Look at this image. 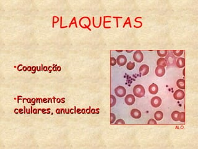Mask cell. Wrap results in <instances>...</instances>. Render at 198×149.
Here are the masks:
<instances>
[{
  "label": "cell",
  "instance_id": "24",
  "mask_svg": "<svg viewBox=\"0 0 198 149\" xmlns=\"http://www.w3.org/2000/svg\"><path fill=\"white\" fill-rule=\"evenodd\" d=\"M116 60L114 57H111L110 58V65L111 66H114L116 64Z\"/></svg>",
  "mask_w": 198,
  "mask_h": 149
},
{
  "label": "cell",
  "instance_id": "4",
  "mask_svg": "<svg viewBox=\"0 0 198 149\" xmlns=\"http://www.w3.org/2000/svg\"><path fill=\"white\" fill-rule=\"evenodd\" d=\"M114 93L116 96L118 97H123L126 95V89L124 87L120 86H118L117 88H115Z\"/></svg>",
  "mask_w": 198,
  "mask_h": 149
},
{
  "label": "cell",
  "instance_id": "19",
  "mask_svg": "<svg viewBox=\"0 0 198 149\" xmlns=\"http://www.w3.org/2000/svg\"><path fill=\"white\" fill-rule=\"evenodd\" d=\"M116 98L114 97L113 95H111L110 96V104H111V107L114 106L116 104Z\"/></svg>",
  "mask_w": 198,
  "mask_h": 149
},
{
  "label": "cell",
  "instance_id": "8",
  "mask_svg": "<svg viewBox=\"0 0 198 149\" xmlns=\"http://www.w3.org/2000/svg\"><path fill=\"white\" fill-rule=\"evenodd\" d=\"M139 71L142 76L146 75L149 71V67L148 65H145V64H143L140 66Z\"/></svg>",
  "mask_w": 198,
  "mask_h": 149
},
{
  "label": "cell",
  "instance_id": "18",
  "mask_svg": "<svg viewBox=\"0 0 198 149\" xmlns=\"http://www.w3.org/2000/svg\"><path fill=\"white\" fill-rule=\"evenodd\" d=\"M178 121H181L182 122H184L185 121V113L184 112H181V113H179Z\"/></svg>",
  "mask_w": 198,
  "mask_h": 149
},
{
  "label": "cell",
  "instance_id": "15",
  "mask_svg": "<svg viewBox=\"0 0 198 149\" xmlns=\"http://www.w3.org/2000/svg\"><path fill=\"white\" fill-rule=\"evenodd\" d=\"M163 114L162 111H157L155 113L154 118H155V119L157 120V121H161V120L163 119Z\"/></svg>",
  "mask_w": 198,
  "mask_h": 149
},
{
  "label": "cell",
  "instance_id": "22",
  "mask_svg": "<svg viewBox=\"0 0 198 149\" xmlns=\"http://www.w3.org/2000/svg\"><path fill=\"white\" fill-rule=\"evenodd\" d=\"M173 53L175 55L179 57V56H181V55L183 54L184 50H173Z\"/></svg>",
  "mask_w": 198,
  "mask_h": 149
},
{
  "label": "cell",
  "instance_id": "20",
  "mask_svg": "<svg viewBox=\"0 0 198 149\" xmlns=\"http://www.w3.org/2000/svg\"><path fill=\"white\" fill-rule=\"evenodd\" d=\"M168 51L167 50H158L157 51V54L158 56L161 57H164L167 55Z\"/></svg>",
  "mask_w": 198,
  "mask_h": 149
},
{
  "label": "cell",
  "instance_id": "25",
  "mask_svg": "<svg viewBox=\"0 0 198 149\" xmlns=\"http://www.w3.org/2000/svg\"><path fill=\"white\" fill-rule=\"evenodd\" d=\"M114 124H120V125L125 124V122L123 119H118L117 121H116V122L114 123Z\"/></svg>",
  "mask_w": 198,
  "mask_h": 149
},
{
  "label": "cell",
  "instance_id": "28",
  "mask_svg": "<svg viewBox=\"0 0 198 149\" xmlns=\"http://www.w3.org/2000/svg\"><path fill=\"white\" fill-rule=\"evenodd\" d=\"M23 70L24 71H26L27 70V68L26 67H23Z\"/></svg>",
  "mask_w": 198,
  "mask_h": 149
},
{
  "label": "cell",
  "instance_id": "5",
  "mask_svg": "<svg viewBox=\"0 0 198 149\" xmlns=\"http://www.w3.org/2000/svg\"><path fill=\"white\" fill-rule=\"evenodd\" d=\"M173 97L176 100H182L184 98V93L183 90L178 89L174 93Z\"/></svg>",
  "mask_w": 198,
  "mask_h": 149
},
{
  "label": "cell",
  "instance_id": "12",
  "mask_svg": "<svg viewBox=\"0 0 198 149\" xmlns=\"http://www.w3.org/2000/svg\"><path fill=\"white\" fill-rule=\"evenodd\" d=\"M149 91L152 95H156L158 91V87L155 83L151 84L149 88Z\"/></svg>",
  "mask_w": 198,
  "mask_h": 149
},
{
  "label": "cell",
  "instance_id": "26",
  "mask_svg": "<svg viewBox=\"0 0 198 149\" xmlns=\"http://www.w3.org/2000/svg\"><path fill=\"white\" fill-rule=\"evenodd\" d=\"M148 124H154V125H156L157 124V122H156V121H155L154 119H151L149 121V122H148Z\"/></svg>",
  "mask_w": 198,
  "mask_h": 149
},
{
  "label": "cell",
  "instance_id": "9",
  "mask_svg": "<svg viewBox=\"0 0 198 149\" xmlns=\"http://www.w3.org/2000/svg\"><path fill=\"white\" fill-rule=\"evenodd\" d=\"M126 61H127L126 57L125 55H119L117 57V59H116V62H117V64L120 66H123L124 65H125L126 63Z\"/></svg>",
  "mask_w": 198,
  "mask_h": 149
},
{
  "label": "cell",
  "instance_id": "1",
  "mask_svg": "<svg viewBox=\"0 0 198 149\" xmlns=\"http://www.w3.org/2000/svg\"><path fill=\"white\" fill-rule=\"evenodd\" d=\"M145 88L140 84L135 86L133 88V94L138 98H142L145 95Z\"/></svg>",
  "mask_w": 198,
  "mask_h": 149
},
{
  "label": "cell",
  "instance_id": "27",
  "mask_svg": "<svg viewBox=\"0 0 198 149\" xmlns=\"http://www.w3.org/2000/svg\"><path fill=\"white\" fill-rule=\"evenodd\" d=\"M34 101H35V99H32V104H33V105H34V104H35V103L34 102Z\"/></svg>",
  "mask_w": 198,
  "mask_h": 149
},
{
  "label": "cell",
  "instance_id": "21",
  "mask_svg": "<svg viewBox=\"0 0 198 149\" xmlns=\"http://www.w3.org/2000/svg\"><path fill=\"white\" fill-rule=\"evenodd\" d=\"M134 66H135V64H134V63H133V62H129V63H127L126 67H127V70H133V69L134 68Z\"/></svg>",
  "mask_w": 198,
  "mask_h": 149
},
{
  "label": "cell",
  "instance_id": "16",
  "mask_svg": "<svg viewBox=\"0 0 198 149\" xmlns=\"http://www.w3.org/2000/svg\"><path fill=\"white\" fill-rule=\"evenodd\" d=\"M157 64L158 66H162L163 67H165V66H167L166 60H165V59L164 58L161 57V58H158V60H157Z\"/></svg>",
  "mask_w": 198,
  "mask_h": 149
},
{
  "label": "cell",
  "instance_id": "6",
  "mask_svg": "<svg viewBox=\"0 0 198 149\" xmlns=\"http://www.w3.org/2000/svg\"><path fill=\"white\" fill-rule=\"evenodd\" d=\"M125 101L127 105L131 106L134 104V102H135V101H136V99H135V98H134V95H127V96L125 97Z\"/></svg>",
  "mask_w": 198,
  "mask_h": 149
},
{
  "label": "cell",
  "instance_id": "3",
  "mask_svg": "<svg viewBox=\"0 0 198 149\" xmlns=\"http://www.w3.org/2000/svg\"><path fill=\"white\" fill-rule=\"evenodd\" d=\"M151 105L154 108H158L162 104V99L158 96H154L151 99Z\"/></svg>",
  "mask_w": 198,
  "mask_h": 149
},
{
  "label": "cell",
  "instance_id": "2",
  "mask_svg": "<svg viewBox=\"0 0 198 149\" xmlns=\"http://www.w3.org/2000/svg\"><path fill=\"white\" fill-rule=\"evenodd\" d=\"M133 58L136 62L138 63L142 62L144 60V55L142 53L141 51L137 50L136 51L133 55Z\"/></svg>",
  "mask_w": 198,
  "mask_h": 149
},
{
  "label": "cell",
  "instance_id": "7",
  "mask_svg": "<svg viewBox=\"0 0 198 149\" xmlns=\"http://www.w3.org/2000/svg\"><path fill=\"white\" fill-rule=\"evenodd\" d=\"M155 73L157 77H163L165 73V67L162 66H157V67L156 68V70H155Z\"/></svg>",
  "mask_w": 198,
  "mask_h": 149
},
{
  "label": "cell",
  "instance_id": "23",
  "mask_svg": "<svg viewBox=\"0 0 198 149\" xmlns=\"http://www.w3.org/2000/svg\"><path fill=\"white\" fill-rule=\"evenodd\" d=\"M115 119H116V116L114 115L113 113H111L110 114V123L113 124L114 123V122L115 121Z\"/></svg>",
  "mask_w": 198,
  "mask_h": 149
},
{
  "label": "cell",
  "instance_id": "10",
  "mask_svg": "<svg viewBox=\"0 0 198 149\" xmlns=\"http://www.w3.org/2000/svg\"><path fill=\"white\" fill-rule=\"evenodd\" d=\"M175 60H176V57L175 56L173 55L171 53H169L167 56L166 58H165V60H166L167 64H168L169 65H173L174 63L175 62Z\"/></svg>",
  "mask_w": 198,
  "mask_h": 149
},
{
  "label": "cell",
  "instance_id": "13",
  "mask_svg": "<svg viewBox=\"0 0 198 149\" xmlns=\"http://www.w3.org/2000/svg\"><path fill=\"white\" fill-rule=\"evenodd\" d=\"M185 65V59L184 58H179L176 60V66L179 68H182Z\"/></svg>",
  "mask_w": 198,
  "mask_h": 149
},
{
  "label": "cell",
  "instance_id": "11",
  "mask_svg": "<svg viewBox=\"0 0 198 149\" xmlns=\"http://www.w3.org/2000/svg\"><path fill=\"white\" fill-rule=\"evenodd\" d=\"M131 115L133 118L138 119H139V118L141 117V113L140 111H139L138 109H132V111H131Z\"/></svg>",
  "mask_w": 198,
  "mask_h": 149
},
{
  "label": "cell",
  "instance_id": "17",
  "mask_svg": "<svg viewBox=\"0 0 198 149\" xmlns=\"http://www.w3.org/2000/svg\"><path fill=\"white\" fill-rule=\"evenodd\" d=\"M180 112L175 111L171 113V118L174 121H178V115Z\"/></svg>",
  "mask_w": 198,
  "mask_h": 149
},
{
  "label": "cell",
  "instance_id": "14",
  "mask_svg": "<svg viewBox=\"0 0 198 149\" xmlns=\"http://www.w3.org/2000/svg\"><path fill=\"white\" fill-rule=\"evenodd\" d=\"M176 86L181 89L185 88V80L184 79H179L176 82Z\"/></svg>",
  "mask_w": 198,
  "mask_h": 149
}]
</instances>
